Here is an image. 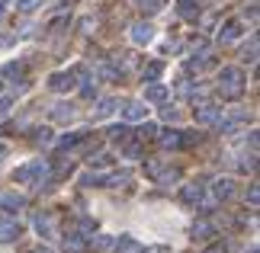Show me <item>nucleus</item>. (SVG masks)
Masks as SVG:
<instances>
[{"mask_svg": "<svg viewBox=\"0 0 260 253\" xmlns=\"http://www.w3.org/2000/svg\"><path fill=\"white\" fill-rule=\"evenodd\" d=\"M244 74L238 67H222V74H218V93L225 99H238L244 93Z\"/></svg>", "mask_w": 260, "mask_h": 253, "instance_id": "nucleus-1", "label": "nucleus"}, {"mask_svg": "<svg viewBox=\"0 0 260 253\" xmlns=\"http://www.w3.org/2000/svg\"><path fill=\"white\" fill-rule=\"evenodd\" d=\"M39 176V183H42V176H45V167H42V160H32V164H26V167H19L13 179H19V183H29V179H36Z\"/></svg>", "mask_w": 260, "mask_h": 253, "instance_id": "nucleus-2", "label": "nucleus"}, {"mask_svg": "<svg viewBox=\"0 0 260 253\" xmlns=\"http://www.w3.org/2000/svg\"><path fill=\"white\" fill-rule=\"evenodd\" d=\"M48 87L55 90V93H68V90L77 87L74 80V70H61V74H52V80H48Z\"/></svg>", "mask_w": 260, "mask_h": 253, "instance_id": "nucleus-3", "label": "nucleus"}, {"mask_svg": "<svg viewBox=\"0 0 260 253\" xmlns=\"http://www.w3.org/2000/svg\"><path fill=\"white\" fill-rule=\"evenodd\" d=\"M19 237V225L13 218H7V215H0V244H7V240H16Z\"/></svg>", "mask_w": 260, "mask_h": 253, "instance_id": "nucleus-4", "label": "nucleus"}, {"mask_svg": "<svg viewBox=\"0 0 260 253\" xmlns=\"http://www.w3.org/2000/svg\"><path fill=\"white\" fill-rule=\"evenodd\" d=\"M154 39V29L148 26V23H138V26H132V42L135 45H148Z\"/></svg>", "mask_w": 260, "mask_h": 253, "instance_id": "nucleus-5", "label": "nucleus"}, {"mask_svg": "<svg viewBox=\"0 0 260 253\" xmlns=\"http://www.w3.org/2000/svg\"><path fill=\"white\" fill-rule=\"evenodd\" d=\"M116 99L113 96H106V99H100V103H96V109H93V122H100V119H106V116H113L116 113Z\"/></svg>", "mask_w": 260, "mask_h": 253, "instance_id": "nucleus-6", "label": "nucleus"}, {"mask_svg": "<svg viewBox=\"0 0 260 253\" xmlns=\"http://www.w3.org/2000/svg\"><path fill=\"white\" fill-rule=\"evenodd\" d=\"M180 199H183L186 205H196V202L203 199V186H199V183H186L183 192H180Z\"/></svg>", "mask_w": 260, "mask_h": 253, "instance_id": "nucleus-7", "label": "nucleus"}, {"mask_svg": "<svg viewBox=\"0 0 260 253\" xmlns=\"http://www.w3.org/2000/svg\"><path fill=\"white\" fill-rule=\"evenodd\" d=\"M0 205H4L7 211H19V208L26 205V199L16 196V192H4V196H0Z\"/></svg>", "mask_w": 260, "mask_h": 253, "instance_id": "nucleus-8", "label": "nucleus"}, {"mask_svg": "<svg viewBox=\"0 0 260 253\" xmlns=\"http://www.w3.org/2000/svg\"><path fill=\"white\" fill-rule=\"evenodd\" d=\"M196 119L199 122H218V106H209V103H203V106H196Z\"/></svg>", "mask_w": 260, "mask_h": 253, "instance_id": "nucleus-9", "label": "nucleus"}, {"mask_svg": "<svg viewBox=\"0 0 260 253\" xmlns=\"http://www.w3.org/2000/svg\"><path fill=\"white\" fill-rule=\"evenodd\" d=\"M113 250H116V253H142V244H138L135 237H119Z\"/></svg>", "mask_w": 260, "mask_h": 253, "instance_id": "nucleus-10", "label": "nucleus"}, {"mask_svg": "<svg viewBox=\"0 0 260 253\" xmlns=\"http://www.w3.org/2000/svg\"><path fill=\"white\" fill-rule=\"evenodd\" d=\"M145 116H148V106L145 103H128L125 106V119H128V122H142Z\"/></svg>", "mask_w": 260, "mask_h": 253, "instance_id": "nucleus-11", "label": "nucleus"}, {"mask_svg": "<svg viewBox=\"0 0 260 253\" xmlns=\"http://www.w3.org/2000/svg\"><path fill=\"white\" fill-rule=\"evenodd\" d=\"M36 228L42 231V237H55V218L52 215H39L36 218Z\"/></svg>", "mask_w": 260, "mask_h": 253, "instance_id": "nucleus-12", "label": "nucleus"}, {"mask_svg": "<svg viewBox=\"0 0 260 253\" xmlns=\"http://www.w3.org/2000/svg\"><path fill=\"white\" fill-rule=\"evenodd\" d=\"M145 99L148 103H161V99H167V90L161 84H151V87H145Z\"/></svg>", "mask_w": 260, "mask_h": 253, "instance_id": "nucleus-13", "label": "nucleus"}, {"mask_svg": "<svg viewBox=\"0 0 260 253\" xmlns=\"http://www.w3.org/2000/svg\"><path fill=\"white\" fill-rule=\"evenodd\" d=\"M90 244H93V250L106 253V250H113V247H116V237H109V234H96L93 240H90Z\"/></svg>", "mask_w": 260, "mask_h": 253, "instance_id": "nucleus-14", "label": "nucleus"}, {"mask_svg": "<svg viewBox=\"0 0 260 253\" xmlns=\"http://www.w3.org/2000/svg\"><path fill=\"white\" fill-rule=\"evenodd\" d=\"M215 199H232V192H235V186H232V179H215Z\"/></svg>", "mask_w": 260, "mask_h": 253, "instance_id": "nucleus-15", "label": "nucleus"}, {"mask_svg": "<svg viewBox=\"0 0 260 253\" xmlns=\"http://www.w3.org/2000/svg\"><path fill=\"white\" fill-rule=\"evenodd\" d=\"M52 119H58V122H68V119H74V109L68 106V103H58L52 109Z\"/></svg>", "mask_w": 260, "mask_h": 253, "instance_id": "nucleus-16", "label": "nucleus"}, {"mask_svg": "<svg viewBox=\"0 0 260 253\" xmlns=\"http://www.w3.org/2000/svg\"><path fill=\"white\" fill-rule=\"evenodd\" d=\"M64 247L71 250V253H81V250H84V237L77 234V231H71V234L64 237Z\"/></svg>", "mask_w": 260, "mask_h": 253, "instance_id": "nucleus-17", "label": "nucleus"}, {"mask_svg": "<svg viewBox=\"0 0 260 253\" xmlns=\"http://www.w3.org/2000/svg\"><path fill=\"white\" fill-rule=\"evenodd\" d=\"M241 32H244V29H241V23L235 19V23H228V26H225V32H222V42H232V39H238Z\"/></svg>", "mask_w": 260, "mask_h": 253, "instance_id": "nucleus-18", "label": "nucleus"}, {"mask_svg": "<svg viewBox=\"0 0 260 253\" xmlns=\"http://www.w3.org/2000/svg\"><path fill=\"white\" fill-rule=\"evenodd\" d=\"M161 144L164 148H180V144H183V138H180V131H164V135H161Z\"/></svg>", "mask_w": 260, "mask_h": 253, "instance_id": "nucleus-19", "label": "nucleus"}, {"mask_svg": "<svg viewBox=\"0 0 260 253\" xmlns=\"http://www.w3.org/2000/svg\"><path fill=\"white\" fill-rule=\"evenodd\" d=\"M161 7H164V0H138V10H142V13H148V16L157 13Z\"/></svg>", "mask_w": 260, "mask_h": 253, "instance_id": "nucleus-20", "label": "nucleus"}, {"mask_svg": "<svg viewBox=\"0 0 260 253\" xmlns=\"http://www.w3.org/2000/svg\"><path fill=\"white\" fill-rule=\"evenodd\" d=\"M128 183V173L122 170V173H109V176H103V186H125Z\"/></svg>", "mask_w": 260, "mask_h": 253, "instance_id": "nucleus-21", "label": "nucleus"}, {"mask_svg": "<svg viewBox=\"0 0 260 253\" xmlns=\"http://www.w3.org/2000/svg\"><path fill=\"white\" fill-rule=\"evenodd\" d=\"M180 16H186V19L196 16V4H193V0H180Z\"/></svg>", "mask_w": 260, "mask_h": 253, "instance_id": "nucleus-22", "label": "nucleus"}, {"mask_svg": "<svg viewBox=\"0 0 260 253\" xmlns=\"http://www.w3.org/2000/svg\"><path fill=\"white\" fill-rule=\"evenodd\" d=\"M206 234H212V225H209V221H196V225H193V237H206Z\"/></svg>", "mask_w": 260, "mask_h": 253, "instance_id": "nucleus-23", "label": "nucleus"}, {"mask_svg": "<svg viewBox=\"0 0 260 253\" xmlns=\"http://www.w3.org/2000/svg\"><path fill=\"white\" fill-rule=\"evenodd\" d=\"M161 70H164V64H161V61H151V64L145 67V80H154L157 74H161Z\"/></svg>", "mask_w": 260, "mask_h": 253, "instance_id": "nucleus-24", "label": "nucleus"}, {"mask_svg": "<svg viewBox=\"0 0 260 253\" xmlns=\"http://www.w3.org/2000/svg\"><path fill=\"white\" fill-rule=\"evenodd\" d=\"M16 7L23 10V13H32V10H39V7H42V0H19Z\"/></svg>", "mask_w": 260, "mask_h": 253, "instance_id": "nucleus-25", "label": "nucleus"}, {"mask_svg": "<svg viewBox=\"0 0 260 253\" xmlns=\"http://www.w3.org/2000/svg\"><path fill=\"white\" fill-rule=\"evenodd\" d=\"M10 109H13V96H0V119L10 116Z\"/></svg>", "mask_w": 260, "mask_h": 253, "instance_id": "nucleus-26", "label": "nucleus"}, {"mask_svg": "<svg viewBox=\"0 0 260 253\" xmlns=\"http://www.w3.org/2000/svg\"><path fill=\"white\" fill-rule=\"evenodd\" d=\"M4 74H7V77H19V74H23V64H7Z\"/></svg>", "mask_w": 260, "mask_h": 253, "instance_id": "nucleus-27", "label": "nucleus"}, {"mask_svg": "<svg viewBox=\"0 0 260 253\" xmlns=\"http://www.w3.org/2000/svg\"><path fill=\"white\" fill-rule=\"evenodd\" d=\"M36 141H39V144H48V141H52V131H48V128H39Z\"/></svg>", "mask_w": 260, "mask_h": 253, "instance_id": "nucleus-28", "label": "nucleus"}, {"mask_svg": "<svg viewBox=\"0 0 260 253\" xmlns=\"http://www.w3.org/2000/svg\"><path fill=\"white\" fill-rule=\"evenodd\" d=\"M154 131H157V125H154V122H148V125H145L142 131H138V135H142V138H151V135H154Z\"/></svg>", "mask_w": 260, "mask_h": 253, "instance_id": "nucleus-29", "label": "nucleus"}, {"mask_svg": "<svg viewBox=\"0 0 260 253\" xmlns=\"http://www.w3.org/2000/svg\"><path fill=\"white\" fill-rule=\"evenodd\" d=\"M142 253H171V247H142Z\"/></svg>", "mask_w": 260, "mask_h": 253, "instance_id": "nucleus-30", "label": "nucleus"}, {"mask_svg": "<svg viewBox=\"0 0 260 253\" xmlns=\"http://www.w3.org/2000/svg\"><path fill=\"white\" fill-rule=\"evenodd\" d=\"M125 154H128V157H138V154H142V148H138V144H128Z\"/></svg>", "mask_w": 260, "mask_h": 253, "instance_id": "nucleus-31", "label": "nucleus"}, {"mask_svg": "<svg viewBox=\"0 0 260 253\" xmlns=\"http://www.w3.org/2000/svg\"><path fill=\"white\" fill-rule=\"evenodd\" d=\"M206 253H228V247H225V244H212V247H209Z\"/></svg>", "mask_w": 260, "mask_h": 253, "instance_id": "nucleus-32", "label": "nucleus"}, {"mask_svg": "<svg viewBox=\"0 0 260 253\" xmlns=\"http://www.w3.org/2000/svg\"><path fill=\"white\" fill-rule=\"evenodd\" d=\"M32 253H52V250H32Z\"/></svg>", "mask_w": 260, "mask_h": 253, "instance_id": "nucleus-33", "label": "nucleus"}]
</instances>
